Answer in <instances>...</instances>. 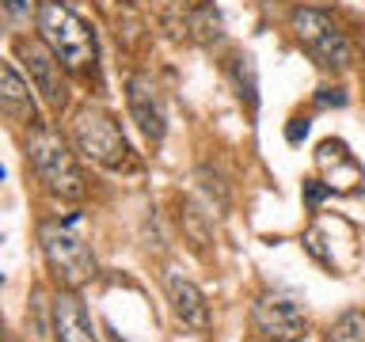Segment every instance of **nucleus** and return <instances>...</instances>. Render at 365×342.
Returning a JSON list of instances; mask_svg holds the SVG:
<instances>
[{
    "instance_id": "obj_1",
    "label": "nucleus",
    "mask_w": 365,
    "mask_h": 342,
    "mask_svg": "<svg viewBox=\"0 0 365 342\" xmlns=\"http://www.w3.org/2000/svg\"><path fill=\"white\" fill-rule=\"evenodd\" d=\"M38 244H42L46 266H50V274L61 281V289H76V285L96 278V255H91V244H88L84 213L42 221Z\"/></svg>"
},
{
    "instance_id": "obj_2",
    "label": "nucleus",
    "mask_w": 365,
    "mask_h": 342,
    "mask_svg": "<svg viewBox=\"0 0 365 342\" xmlns=\"http://www.w3.org/2000/svg\"><path fill=\"white\" fill-rule=\"evenodd\" d=\"M38 38L57 53V61L68 68H88L96 61V34L84 19L61 0H42L38 4Z\"/></svg>"
},
{
    "instance_id": "obj_3",
    "label": "nucleus",
    "mask_w": 365,
    "mask_h": 342,
    "mask_svg": "<svg viewBox=\"0 0 365 342\" xmlns=\"http://www.w3.org/2000/svg\"><path fill=\"white\" fill-rule=\"evenodd\" d=\"M27 160L34 167V175L46 182V190L57 194V198H84V179H80V167L73 152H68L65 137L53 130V125H34L27 137Z\"/></svg>"
},
{
    "instance_id": "obj_4",
    "label": "nucleus",
    "mask_w": 365,
    "mask_h": 342,
    "mask_svg": "<svg viewBox=\"0 0 365 342\" xmlns=\"http://www.w3.org/2000/svg\"><path fill=\"white\" fill-rule=\"evenodd\" d=\"M73 141H76L80 152L99 167L122 171L130 164V141L122 137L118 122H114L103 107H91L88 103V107H80L73 114Z\"/></svg>"
},
{
    "instance_id": "obj_5",
    "label": "nucleus",
    "mask_w": 365,
    "mask_h": 342,
    "mask_svg": "<svg viewBox=\"0 0 365 342\" xmlns=\"http://www.w3.org/2000/svg\"><path fill=\"white\" fill-rule=\"evenodd\" d=\"M293 34L319 68H327V73H346L350 68V61H354L350 42H346V34L335 27V19H331L327 11L297 8L293 11Z\"/></svg>"
},
{
    "instance_id": "obj_6",
    "label": "nucleus",
    "mask_w": 365,
    "mask_h": 342,
    "mask_svg": "<svg viewBox=\"0 0 365 342\" xmlns=\"http://www.w3.org/2000/svg\"><path fill=\"white\" fill-rule=\"evenodd\" d=\"M251 327L262 342H301L308 331V316L289 293L270 289L251 304Z\"/></svg>"
},
{
    "instance_id": "obj_7",
    "label": "nucleus",
    "mask_w": 365,
    "mask_h": 342,
    "mask_svg": "<svg viewBox=\"0 0 365 342\" xmlns=\"http://www.w3.org/2000/svg\"><path fill=\"white\" fill-rule=\"evenodd\" d=\"M16 53H19L23 68H27L34 91L46 99V107L61 110L65 99H68V88H65V80H61V61H57V53L42 38H19L16 42Z\"/></svg>"
},
{
    "instance_id": "obj_8",
    "label": "nucleus",
    "mask_w": 365,
    "mask_h": 342,
    "mask_svg": "<svg viewBox=\"0 0 365 342\" xmlns=\"http://www.w3.org/2000/svg\"><path fill=\"white\" fill-rule=\"evenodd\" d=\"M316 167H319V175H324L331 194H354L365 179L358 156H354L346 148V141H339V137H327V141L316 148Z\"/></svg>"
},
{
    "instance_id": "obj_9",
    "label": "nucleus",
    "mask_w": 365,
    "mask_h": 342,
    "mask_svg": "<svg viewBox=\"0 0 365 342\" xmlns=\"http://www.w3.org/2000/svg\"><path fill=\"white\" fill-rule=\"evenodd\" d=\"M164 293H168V304H171V312H175V319L187 331H210V304H205L202 289L190 278H182L179 270H168L164 274Z\"/></svg>"
},
{
    "instance_id": "obj_10",
    "label": "nucleus",
    "mask_w": 365,
    "mask_h": 342,
    "mask_svg": "<svg viewBox=\"0 0 365 342\" xmlns=\"http://www.w3.org/2000/svg\"><path fill=\"white\" fill-rule=\"evenodd\" d=\"M125 103H130V114L133 122L141 125V133L148 137V141H164V103H160L156 95V84L148 80L145 73H133L130 84H125Z\"/></svg>"
},
{
    "instance_id": "obj_11",
    "label": "nucleus",
    "mask_w": 365,
    "mask_h": 342,
    "mask_svg": "<svg viewBox=\"0 0 365 342\" xmlns=\"http://www.w3.org/2000/svg\"><path fill=\"white\" fill-rule=\"evenodd\" d=\"M350 221H342V217H316V224L304 232V247L312 251V259H319L331 274H350L354 262L346 255H339V232L346 228Z\"/></svg>"
},
{
    "instance_id": "obj_12",
    "label": "nucleus",
    "mask_w": 365,
    "mask_h": 342,
    "mask_svg": "<svg viewBox=\"0 0 365 342\" xmlns=\"http://www.w3.org/2000/svg\"><path fill=\"white\" fill-rule=\"evenodd\" d=\"M53 335H57V342H99L88 323L84 301L73 289H61L53 296Z\"/></svg>"
},
{
    "instance_id": "obj_13",
    "label": "nucleus",
    "mask_w": 365,
    "mask_h": 342,
    "mask_svg": "<svg viewBox=\"0 0 365 342\" xmlns=\"http://www.w3.org/2000/svg\"><path fill=\"white\" fill-rule=\"evenodd\" d=\"M0 103L16 122H34V103H31V88L23 84L16 61H4V91H0Z\"/></svg>"
},
{
    "instance_id": "obj_14",
    "label": "nucleus",
    "mask_w": 365,
    "mask_h": 342,
    "mask_svg": "<svg viewBox=\"0 0 365 342\" xmlns=\"http://www.w3.org/2000/svg\"><path fill=\"white\" fill-rule=\"evenodd\" d=\"M324 342H365V312H361V308L342 312L335 323L327 327Z\"/></svg>"
},
{
    "instance_id": "obj_15",
    "label": "nucleus",
    "mask_w": 365,
    "mask_h": 342,
    "mask_svg": "<svg viewBox=\"0 0 365 342\" xmlns=\"http://www.w3.org/2000/svg\"><path fill=\"white\" fill-rule=\"evenodd\" d=\"M232 76H236L240 95H247V107H255V103H259V95H255V61H251L247 53L232 61Z\"/></svg>"
},
{
    "instance_id": "obj_16",
    "label": "nucleus",
    "mask_w": 365,
    "mask_h": 342,
    "mask_svg": "<svg viewBox=\"0 0 365 342\" xmlns=\"http://www.w3.org/2000/svg\"><path fill=\"white\" fill-rule=\"evenodd\" d=\"M327 194H331V190H327V182H324V179H304V202L312 205V209L327 198Z\"/></svg>"
},
{
    "instance_id": "obj_17",
    "label": "nucleus",
    "mask_w": 365,
    "mask_h": 342,
    "mask_svg": "<svg viewBox=\"0 0 365 342\" xmlns=\"http://www.w3.org/2000/svg\"><path fill=\"white\" fill-rule=\"evenodd\" d=\"M316 103H319V107H346V91H342V88H319Z\"/></svg>"
},
{
    "instance_id": "obj_18",
    "label": "nucleus",
    "mask_w": 365,
    "mask_h": 342,
    "mask_svg": "<svg viewBox=\"0 0 365 342\" xmlns=\"http://www.w3.org/2000/svg\"><path fill=\"white\" fill-rule=\"evenodd\" d=\"M308 137V118H293L289 125H285V141L297 145V141H304Z\"/></svg>"
},
{
    "instance_id": "obj_19",
    "label": "nucleus",
    "mask_w": 365,
    "mask_h": 342,
    "mask_svg": "<svg viewBox=\"0 0 365 342\" xmlns=\"http://www.w3.org/2000/svg\"><path fill=\"white\" fill-rule=\"evenodd\" d=\"M4 11L11 19H19V16H27V11H31V0H4Z\"/></svg>"
}]
</instances>
